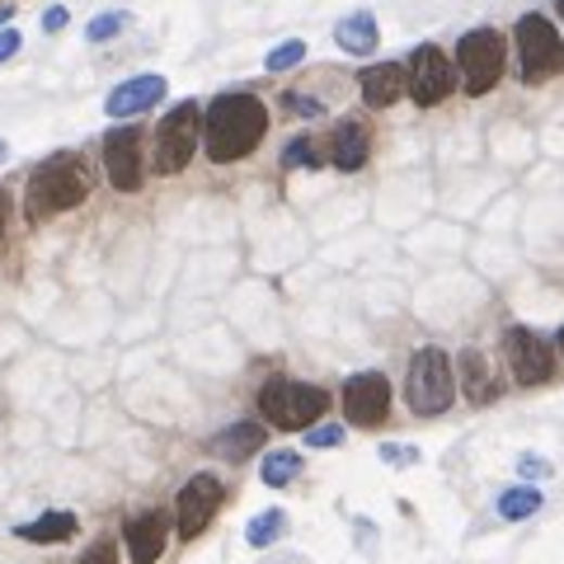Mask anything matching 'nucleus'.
Here are the masks:
<instances>
[{
  "label": "nucleus",
  "mask_w": 564,
  "mask_h": 564,
  "mask_svg": "<svg viewBox=\"0 0 564 564\" xmlns=\"http://www.w3.org/2000/svg\"><path fill=\"white\" fill-rule=\"evenodd\" d=\"M560 358H564V330H560Z\"/></svg>",
  "instance_id": "4c0bfd02"
},
{
  "label": "nucleus",
  "mask_w": 564,
  "mask_h": 564,
  "mask_svg": "<svg viewBox=\"0 0 564 564\" xmlns=\"http://www.w3.org/2000/svg\"><path fill=\"white\" fill-rule=\"evenodd\" d=\"M344 414L352 428H376L390 414V381L381 372H358L344 381Z\"/></svg>",
  "instance_id": "9b49d317"
},
{
  "label": "nucleus",
  "mask_w": 564,
  "mask_h": 564,
  "mask_svg": "<svg viewBox=\"0 0 564 564\" xmlns=\"http://www.w3.org/2000/svg\"><path fill=\"white\" fill-rule=\"evenodd\" d=\"M66 24H70V10L66 5H48V10H42V34H62Z\"/></svg>",
  "instance_id": "2f4dec72"
},
{
  "label": "nucleus",
  "mask_w": 564,
  "mask_h": 564,
  "mask_svg": "<svg viewBox=\"0 0 564 564\" xmlns=\"http://www.w3.org/2000/svg\"><path fill=\"white\" fill-rule=\"evenodd\" d=\"M282 527H287V513H282V508H264V513L245 527V541H249L254 550H264V546H273V541H278Z\"/></svg>",
  "instance_id": "b1692460"
},
{
  "label": "nucleus",
  "mask_w": 564,
  "mask_h": 564,
  "mask_svg": "<svg viewBox=\"0 0 564 564\" xmlns=\"http://www.w3.org/2000/svg\"><path fill=\"white\" fill-rule=\"evenodd\" d=\"M330 409V390L320 386H306V381H268V386L259 390V414L268 428H282V433H306L316 428L320 414Z\"/></svg>",
  "instance_id": "20e7f679"
},
{
  "label": "nucleus",
  "mask_w": 564,
  "mask_h": 564,
  "mask_svg": "<svg viewBox=\"0 0 564 564\" xmlns=\"http://www.w3.org/2000/svg\"><path fill=\"white\" fill-rule=\"evenodd\" d=\"M5 217H10V197H5V189H0V235H5Z\"/></svg>",
  "instance_id": "72a5a7b5"
},
{
  "label": "nucleus",
  "mask_w": 564,
  "mask_h": 564,
  "mask_svg": "<svg viewBox=\"0 0 564 564\" xmlns=\"http://www.w3.org/2000/svg\"><path fill=\"white\" fill-rule=\"evenodd\" d=\"M0 5H5V0H0Z\"/></svg>",
  "instance_id": "58836bf2"
},
{
  "label": "nucleus",
  "mask_w": 564,
  "mask_h": 564,
  "mask_svg": "<svg viewBox=\"0 0 564 564\" xmlns=\"http://www.w3.org/2000/svg\"><path fill=\"white\" fill-rule=\"evenodd\" d=\"M555 10H560V20H564V0H555Z\"/></svg>",
  "instance_id": "e433bc0d"
},
{
  "label": "nucleus",
  "mask_w": 564,
  "mask_h": 564,
  "mask_svg": "<svg viewBox=\"0 0 564 564\" xmlns=\"http://www.w3.org/2000/svg\"><path fill=\"white\" fill-rule=\"evenodd\" d=\"M169 522L165 513H137L127 517L123 527V541H127V555H132V564H155L165 555V541H169Z\"/></svg>",
  "instance_id": "4468645a"
},
{
  "label": "nucleus",
  "mask_w": 564,
  "mask_h": 564,
  "mask_svg": "<svg viewBox=\"0 0 564 564\" xmlns=\"http://www.w3.org/2000/svg\"><path fill=\"white\" fill-rule=\"evenodd\" d=\"M217 508H221V479L211 475V471H197L189 485L179 489V499H175V531H179V541H193V536H203L207 531V522L217 517Z\"/></svg>",
  "instance_id": "9d476101"
},
{
  "label": "nucleus",
  "mask_w": 564,
  "mask_h": 564,
  "mask_svg": "<svg viewBox=\"0 0 564 564\" xmlns=\"http://www.w3.org/2000/svg\"><path fill=\"white\" fill-rule=\"evenodd\" d=\"M80 564H118V546H113V541H94L80 555Z\"/></svg>",
  "instance_id": "7c9ffc66"
},
{
  "label": "nucleus",
  "mask_w": 564,
  "mask_h": 564,
  "mask_svg": "<svg viewBox=\"0 0 564 564\" xmlns=\"http://www.w3.org/2000/svg\"><path fill=\"white\" fill-rule=\"evenodd\" d=\"M541 489L536 485H513V489H503L499 493V517L503 522H527V517H536L541 513Z\"/></svg>",
  "instance_id": "412c9836"
},
{
  "label": "nucleus",
  "mask_w": 564,
  "mask_h": 564,
  "mask_svg": "<svg viewBox=\"0 0 564 564\" xmlns=\"http://www.w3.org/2000/svg\"><path fill=\"white\" fill-rule=\"evenodd\" d=\"M457 376H461V390H465V400H471V405H493V400H499V390H503L499 372H493L489 358L479 348H461Z\"/></svg>",
  "instance_id": "2eb2a0df"
},
{
  "label": "nucleus",
  "mask_w": 564,
  "mask_h": 564,
  "mask_svg": "<svg viewBox=\"0 0 564 564\" xmlns=\"http://www.w3.org/2000/svg\"><path fill=\"white\" fill-rule=\"evenodd\" d=\"M90 197V169H85L80 155L70 151H56L48 155L34 175H28V189H24V211L34 221L42 217H62V211L80 207Z\"/></svg>",
  "instance_id": "f03ea898"
},
{
  "label": "nucleus",
  "mask_w": 564,
  "mask_h": 564,
  "mask_svg": "<svg viewBox=\"0 0 564 564\" xmlns=\"http://www.w3.org/2000/svg\"><path fill=\"white\" fill-rule=\"evenodd\" d=\"M517 475L522 479H550V475H555V465H550L546 457H536V451H522V457H517Z\"/></svg>",
  "instance_id": "c85d7f7f"
},
{
  "label": "nucleus",
  "mask_w": 564,
  "mask_h": 564,
  "mask_svg": "<svg viewBox=\"0 0 564 564\" xmlns=\"http://www.w3.org/2000/svg\"><path fill=\"white\" fill-rule=\"evenodd\" d=\"M127 28H132V14L127 10H104V14H94V20L85 24V42H113V38H123Z\"/></svg>",
  "instance_id": "393cba45"
},
{
  "label": "nucleus",
  "mask_w": 564,
  "mask_h": 564,
  "mask_svg": "<svg viewBox=\"0 0 564 564\" xmlns=\"http://www.w3.org/2000/svg\"><path fill=\"white\" fill-rule=\"evenodd\" d=\"M302 475V457H296L292 447H278V451H268L264 465H259V479L268 489H287L292 479Z\"/></svg>",
  "instance_id": "4be33fe9"
},
{
  "label": "nucleus",
  "mask_w": 564,
  "mask_h": 564,
  "mask_svg": "<svg viewBox=\"0 0 564 564\" xmlns=\"http://www.w3.org/2000/svg\"><path fill=\"white\" fill-rule=\"evenodd\" d=\"M282 108L296 113V118H310V123L324 118V104H320L316 94H296V90H287V94H282Z\"/></svg>",
  "instance_id": "cd10ccee"
},
{
  "label": "nucleus",
  "mask_w": 564,
  "mask_h": 564,
  "mask_svg": "<svg viewBox=\"0 0 564 564\" xmlns=\"http://www.w3.org/2000/svg\"><path fill=\"white\" fill-rule=\"evenodd\" d=\"M334 42H338V52H348V56H372L376 42H381L376 14H372V10H352V14H344V20L334 24Z\"/></svg>",
  "instance_id": "a211bd4d"
},
{
  "label": "nucleus",
  "mask_w": 564,
  "mask_h": 564,
  "mask_svg": "<svg viewBox=\"0 0 564 564\" xmlns=\"http://www.w3.org/2000/svg\"><path fill=\"white\" fill-rule=\"evenodd\" d=\"M104 175L118 193L141 189V127H113L104 137Z\"/></svg>",
  "instance_id": "f8f14e48"
},
{
  "label": "nucleus",
  "mask_w": 564,
  "mask_h": 564,
  "mask_svg": "<svg viewBox=\"0 0 564 564\" xmlns=\"http://www.w3.org/2000/svg\"><path fill=\"white\" fill-rule=\"evenodd\" d=\"M344 437H348L344 423H316V428H306V443H310V447H320V451L344 447Z\"/></svg>",
  "instance_id": "bb28decb"
},
{
  "label": "nucleus",
  "mask_w": 564,
  "mask_h": 564,
  "mask_svg": "<svg viewBox=\"0 0 564 564\" xmlns=\"http://www.w3.org/2000/svg\"><path fill=\"white\" fill-rule=\"evenodd\" d=\"M517 76L522 85H541L564 76V38L560 28L546 20V14H522L517 20Z\"/></svg>",
  "instance_id": "39448f33"
},
{
  "label": "nucleus",
  "mask_w": 564,
  "mask_h": 564,
  "mask_svg": "<svg viewBox=\"0 0 564 564\" xmlns=\"http://www.w3.org/2000/svg\"><path fill=\"white\" fill-rule=\"evenodd\" d=\"M503 352H508V372H513L517 386H546L555 376V348H550V338L527 330V324H508Z\"/></svg>",
  "instance_id": "1a4fd4ad"
},
{
  "label": "nucleus",
  "mask_w": 564,
  "mask_h": 564,
  "mask_svg": "<svg viewBox=\"0 0 564 564\" xmlns=\"http://www.w3.org/2000/svg\"><path fill=\"white\" fill-rule=\"evenodd\" d=\"M10 20H14V10H10V5H0V28H10Z\"/></svg>",
  "instance_id": "f704fd0d"
},
{
  "label": "nucleus",
  "mask_w": 564,
  "mask_h": 564,
  "mask_svg": "<svg viewBox=\"0 0 564 564\" xmlns=\"http://www.w3.org/2000/svg\"><path fill=\"white\" fill-rule=\"evenodd\" d=\"M457 85H461V70L443 48H437V42H419V48L409 52L405 90H409V99H414L419 108H437Z\"/></svg>",
  "instance_id": "0eeeda50"
},
{
  "label": "nucleus",
  "mask_w": 564,
  "mask_h": 564,
  "mask_svg": "<svg viewBox=\"0 0 564 564\" xmlns=\"http://www.w3.org/2000/svg\"><path fill=\"white\" fill-rule=\"evenodd\" d=\"M197 141H203V108H197L193 99H183V104L169 108L161 127H155V169H161V175L189 169Z\"/></svg>",
  "instance_id": "6e6552de"
},
{
  "label": "nucleus",
  "mask_w": 564,
  "mask_h": 564,
  "mask_svg": "<svg viewBox=\"0 0 564 564\" xmlns=\"http://www.w3.org/2000/svg\"><path fill=\"white\" fill-rule=\"evenodd\" d=\"M330 165L334 169H362L367 165V151H372V132H367V123L358 118H344V123H334V132H330Z\"/></svg>",
  "instance_id": "dca6fc26"
},
{
  "label": "nucleus",
  "mask_w": 564,
  "mask_h": 564,
  "mask_svg": "<svg viewBox=\"0 0 564 564\" xmlns=\"http://www.w3.org/2000/svg\"><path fill=\"white\" fill-rule=\"evenodd\" d=\"M320 165H330V151L316 137H292L282 146V169H320Z\"/></svg>",
  "instance_id": "5701e85b"
},
{
  "label": "nucleus",
  "mask_w": 564,
  "mask_h": 564,
  "mask_svg": "<svg viewBox=\"0 0 564 564\" xmlns=\"http://www.w3.org/2000/svg\"><path fill=\"white\" fill-rule=\"evenodd\" d=\"M165 94H169V80L165 76H132V80H123V85H113V90H108L104 113H108L113 123H132L146 108L165 104Z\"/></svg>",
  "instance_id": "ddd939ff"
},
{
  "label": "nucleus",
  "mask_w": 564,
  "mask_h": 564,
  "mask_svg": "<svg viewBox=\"0 0 564 564\" xmlns=\"http://www.w3.org/2000/svg\"><path fill=\"white\" fill-rule=\"evenodd\" d=\"M76 513H66V508H52V513H42V517H34V522H24V527H14V536L20 541H28V546H62V541H70L76 536Z\"/></svg>",
  "instance_id": "6ab92c4d"
},
{
  "label": "nucleus",
  "mask_w": 564,
  "mask_h": 564,
  "mask_svg": "<svg viewBox=\"0 0 564 564\" xmlns=\"http://www.w3.org/2000/svg\"><path fill=\"white\" fill-rule=\"evenodd\" d=\"M10 161V141H0V165H5Z\"/></svg>",
  "instance_id": "c9c22d12"
},
{
  "label": "nucleus",
  "mask_w": 564,
  "mask_h": 564,
  "mask_svg": "<svg viewBox=\"0 0 564 564\" xmlns=\"http://www.w3.org/2000/svg\"><path fill=\"white\" fill-rule=\"evenodd\" d=\"M381 461H390V465H414V461H419V447H400V443H381Z\"/></svg>",
  "instance_id": "c756f323"
},
{
  "label": "nucleus",
  "mask_w": 564,
  "mask_h": 564,
  "mask_svg": "<svg viewBox=\"0 0 564 564\" xmlns=\"http://www.w3.org/2000/svg\"><path fill=\"white\" fill-rule=\"evenodd\" d=\"M268 132V108L259 94L245 90H226L207 104L203 113V151L211 165H235L249 151H259V141Z\"/></svg>",
  "instance_id": "f257e3e1"
},
{
  "label": "nucleus",
  "mask_w": 564,
  "mask_h": 564,
  "mask_svg": "<svg viewBox=\"0 0 564 564\" xmlns=\"http://www.w3.org/2000/svg\"><path fill=\"white\" fill-rule=\"evenodd\" d=\"M264 437H268L264 423L245 419V423H231V428H221L217 437H211V451H217V457H226V461H249L254 451L264 447Z\"/></svg>",
  "instance_id": "aec40b11"
},
{
  "label": "nucleus",
  "mask_w": 564,
  "mask_h": 564,
  "mask_svg": "<svg viewBox=\"0 0 564 564\" xmlns=\"http://www.w3.org/2000/svg\"><path fill=\"white\" fill-rule=\"evenodd\" d=\"M457 70H461V85L465 94H489L493 85L503 80V66H508V42L499 28H471L461 42H457Z\"/></svg>",
  "instance_id": "423d86ee"
},
{
  "label": "nucleus",
  "mask_w": 564,
  "mask_h": 564,
  "mask_svg": "<svg viewBox=\"0 0 564 564\" xmlns=\"http://www.w3.org/2000/svg\"><path fill=\"white\" fill-rule=\"evenodd\" d=\"M358 90H362V104H367V108H390L395 99L405 94V62H376V66H362Z\"/></svg>",
  "instance_id": "f3484780"
},
{
  "label": "nucleus",
  "mask_w": 564,
  "mask_h": 564,
  "mask_svg": "<svg viewBox=\"0 0 564 564\" xmlns=\"http://www.w3.org/2000/svg\"><path fill=\"white\" fill-rule=\"evenodd\" d=\"M20 42H24V38H20V28H0V66H5L10 56L20 52Z\"/></svg>",
  "instance_id": "473e14b6"
},
{
  "label": "nucleus",
  "mask_w": 564,
  "mask_h": 564,
  "mask_svg": "<svg viewBox=\"0 0 564 564\" xmlns=\"http://www.w3.org/2000/svg\"><path fill=\"white\" fill-rule=\"evenodd\" d=\"M302 62H306V42L287 38V42H278V48L264 56V70H273V76H278V70H296Z\"/></svg>",
  "instance_id": "a878e982"
},
{
  "label": "nucleus",
  "mask_w": 564,
  "mask_h": 564,
  "mask_svg": "<svg viewBox=\"0 0 564 564\" xmlns=\"http://www.w3.org/2000/svg\"><path fill=\"white\" fill-rule=\"evenodd\" d=\"M405 400L419 419H437L447 414L451 400H457V362L447 358L437 344L419 348L409 358V372H405Z\"/></svg>",
  "instance_id": "7ed1b4c3"
}]
</instances>
